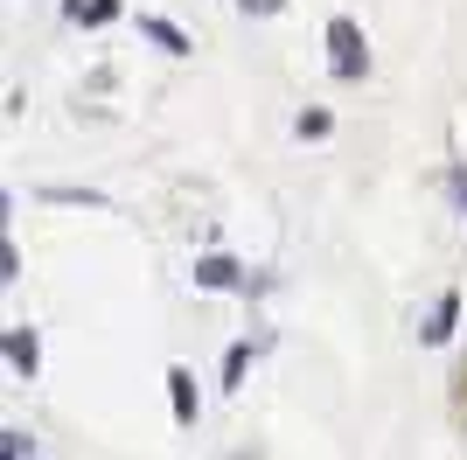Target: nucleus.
Returning a JSON list of instances; mask_svg holds the SVG:
<instances>
[{
    "instance_id": "9d476101",
    "label": "nucleus",
    "mask_w": 467,
    "mask_h": 460,
    "mask_svg": "<svg viewBox=\"0 0 467 460\" xmlns=\"http://www.w3.org/2000/svg\"><path fill=\"white\" fill-rule=\"evenodd\" d=\"M453 195H461V210H467V168H461V174H453Z\"/></svg>"
},
{
    "instance_id": "20e7f679",
    "label": "nucleus",
    "mask_w": 467,
    "mask_h": 460,
    "mask_svg": "<svg viewBox=\"0 0 467 460\" xmlns=\"http://www.w3.org/2000/svg\"><path fill=\"white\" fill-rule=\"evenodd\" d=\"M7 363H15L21 377H36V370H42V342L28 335V328H15V335H7Z\"/></svg>"
},
{
    "instance_id": "1a4fd4ad",
    "label": "nucleus",
    "mask_w": 467,
    "mask_h": 460,
    "mask_svg": "<svg viewBox=\"0 0 467 460\" xmlns=\"http://www.w3.org/2000/svg\"><path fill=\"white\" fill-rule=\"evenodd\" d=\"M237 7H244V15H279L286 0H237Z\"/></svg>"
},
{
    "instance_id": "f03ea898",
    "label": "nucleus",
    "mask_w": 467,
    "mask_h": 460,
    "mask_svg": "<svg viewBox=\"0 0 467 460\" xmlns=\"http://www.w3.org/2000/svg\"><path fill=\"white\" fill-rule=\"evenodd\" d=\"M195 287H210V293H231V287H244V272H237V258L210 251V258H195Z\"/></svg>"
},
{
    "instance_id": "39448f33",
    "label": "nucleus",
    "mask_w": 467,
    "mask_h": 460,
    "mask_svg": "<svg viewBox=\"0 0 467 460\" xmlns=\"http://www.w3.org/2000/svg\"><path fill=\"white\" fill-rule=\"evenodd\" d=\"M453 321H461V300H453V293H440V307H432V321H426V342H447Z\"/></svg>"
},
{
    "instance_id": "f257e3e1",
    "label": "nucleus",
    "mask_w": 467,
    "mask_h": 460,
    "mask_svg": "<svg viewBox=\"0 0 467 460\" xmlns=\"http://www.w3.org/2000/svg\"><path fill=\"white\" fill-rule=\"evenodd\" d=\"M328 63H335V77H342V84H356V77L370 70V49H363V28H356L349 15H335V21H328Z\"/></svg>"
},
{
    "instance_id": "423d86ee",
    "label": "nucleus",
    "mask_w": 467,
    "mask_h": 460,
    "mask_svg": "<svg viewBox=\"0 0 467 460\" xmlns=\"http://www.w3.org/2000/svg\"><path fill=\"white\" fill-rule=\"evenodd\" d=\"M147 36H154L161 49H168V57H189V36H182L175 21H161V15H147Z\"/></svg>"
},
{
    "instance_id": "0eeeda50",
    "label": "nucleus",
    "mask_w": 467,
    "mask_h": 460,
    "mask_svg": "<svg viewBox=\"0 0 467 460\" xmlns=\"http://www.w3.org/2000/svg\"><path fill=\"white\" fill-rule=\"evenodd\" d=\"M0 460H36V446H28V433H21V425H7V433H0Z\"/></svg>"
},
{
    "instance_id": "7ed1b4c3",
    "label": "nucleus",
    "mask_w": 467,
    "mask_h": 460,
    "mask_svg": "<svg viewBox=\"0 0 467 460\" xmlns=\"http://www.w3.org/2000/svg\"><path fill=\"white\" fill-rule=\"evenodd\" d=\"M168 412H175V425H195V412H202V404H195V377L189 370H168Z\"/></svg>"
},
{
    "instance_id": "6e6552de",
    "label": "nucleus",
    "mask_w": 467,
    "mask_h": 460,
    "mask_svg": "<svg viewBox=\"0 0 467 460\" xmlns=\"http://www.w3.org/2000/svg\"><path fill=\"white\" fill-rule=\"evenodd\" d=\"M244 370H252V349H244V342H231V356H223V383L237 391V383H244Z\"/></svg>"
}]
</instances>
